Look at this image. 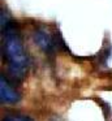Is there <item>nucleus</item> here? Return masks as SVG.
<instances>
[{
    "instance_id": "obj_1",
    "label": "nucleus",
    "mask_w": 112,
    "mask_h": 121,
    "mask_svg": "<svg viewBox=\"0 0 112 121\" xmlns=\"http://www.w3.org/2000/svg\"><path fill=\"white\" fill-rule=\"evenodd\" d=\"M3 33V55L5 57L9 74L14 81H22L29 69V56L23 48L18 26L10 21Z\"/></svg>"
},
{
    "instance_id": "obj_2",
    "label": "nucleus",
    "mask_w": 112,
    "mask_h": 121,
    "mask_svg": "<svg viewBox=\"0 0 112 121\" xmlns=\"http://www.w3.org/2000/svg\"><path fill=\"white\" fill-rule=\"evenodd\" d=\"M33 40L44 53L52 55L56 48H64L67 50L63 38L59 33H51L47 27H38L33 33Z\"/></svg>"
},
{
    "instance_id": "obj_3",
    "label": "nucleus",
    "mask_w": 112,
    "mask_h": 121,
    "mask_svg": "<svg viewBox=\"0 0 112 121\" xmlns=\"http://www.w3.org/2000/svg\"><path fill=\"white\" fill-rule=\"evenodd\" d=\"M0 100L1 103H17L20 100V94L14 87L10 85L8 78H5L4 74L0 76Z\"/></svg>"
},
{
    "instance_id": "obj_4",
    "label": "nucleus",
    "mask_w": 112,
    "mask_h": 121,
    "mask_svg": "<svg viewBox=\"0 0 112 121\" xmlns=\"http://www.w3.org/2000/svg\"><path fill=\"white\" fill-rule=\"evenodd\" d=\"M3 121H33L29 116H23V115H12V116H7Z\"/></svg>"
}]
</instances>
